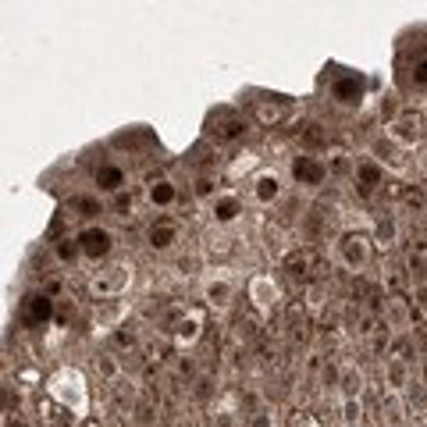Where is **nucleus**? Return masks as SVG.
<instances>
[{"label": "nucleus", "instance_id": "nucleus-1", "mask_svg": "<svg viewBox=\"0 0 427 427\" xmlns=\"http://www.w3.org/2000/svg\"><path fill=\"white\" fill-rule=\"evenodd\" d=\"M129 282H132V267L129 263H118V267H107V271H100L89 282V289L96 292L100 303H107V299H114L121 289H129Z\"/></svg>", "mask_w": 427, "mask_h": 427}, {"label": "nucleus", "instance_id": "nucleus-2", "mask_svg": "<svg viewBox=\"0 0 427 427\" xmlns=\"http://www.w3.org/2000/svg\"><path fill=\"white\" fill-rule=\"evenodd\" d=\"M249 132V125H246V118L242 114H235V111H218L210 118V136L218 139V143H235V139H242Z\"/></svg>", "mask_w": 427, "mask_h": 427}, {"label": "nucleus", "instance_id": "nucleus-3", "mask_svg": "<svg viewBox=\"0 0 427 427\" xmlns=\"http://www.w3.org/2000/svg\"><path fill=\"white\" fill-rule=\"evenodd\" d=\"M282 267H285V275L289 278H310L317 267H320V253L313 249V246H299V249H292V253H285V260H282Z\"/></svg>", "mask_w": 427, "mask_h": 427}, {"label": "nucleus", "instance_id": "nucleus-4", "mask_svg": "<svg viewBox=\"0 0 427 427\" xmlns=\"http://www.w3.org/2000/svg\"><path fill=\"white\" fill-rule=\"evenodd\" d=\"M292 178L299 185H320V182L328 178V164L320 157H313V153H299L292 160Z\"/></svg>", "mask_w": 427, "mask_h": 427}, {"label": "nucleus", "instance_id": "nucleus-5", "mask_svg": "<svg viewBox=\"0 0 427 427\" xmlns=\"http://www.w3.org/2000/svg\"><path fill=\"white\" fill-rule=\"evenodd\" d=\"M263 320H260V313L256 310H239L235 313V320H232V342L235 346H249V342H256L260 335H263Z\"/></svg>", "mask_w": 427, "mask_h": 427}, {"label": "nucleus", "instance_id": "nucleus-6", "mask_svg": "<svg viewBox=\"0 0 427 427\" xmlns=\"http://www.w3.org/2000/svg\"><path fill=\"white\" fill-rule=\"evenodd\" d=\"M388 136H392L395 143H402V146H416V143L423 139V118H420L416 111H406V114H399V118L388 125Z\"/></svg>", "mask_w": 427, "mask_h": 427}, {"label": "nucleus", "instance_id": "nucleus-7", "mask_svg": "<svg viewBox=\"0 0 427 427\" xmlns=\"http://www.w3.org/2000/svg\"><path fill=\"white\" fill-rule=\"evenodd\" d=\"M53 317H58V310H53V299H50L46 292H32V296L25 299V310H22V320H25V324L43 328V324H50Z\"/></svg>", "mask_w": 427, "mask_h": 427}, {"label": "nucleus", "instance_id": "nucleus-8", "mask_svg": "<svg viewBox=\"0 0 427 427\" xmlns=\"http://www.w3.org/2000/svg\"><path fill=\"white\" fill-rule=\"evenodd\" d=\"M171 335L178 346H192L203 335V313L199 310H185L182 317H171Z\"/></svg>", "mask_w": 427, "mask_h": 427}, {"label": "nucleus", "instance_id": "nucleus-9", "mask_svg": "<svg viewBox=\"0 0 427 427\" xmlns=\"http://www.w3.org/2000/svg\"><path fill=\"white\" fill-rule=\"evenodd\" d=\"M79 246H82V256L86 260H103L107 253H111V246H114V235L107 232V228H86L79 235Z\"/></svg>", "mask_w": 427, "mask_h": 427}, {"label": "nucleus", "instance_id": "nucleus-10", "mask_svg": "<svg viewBox=\"0 0 427 427\" xmlns=\"http://www.w3.org/2000/svg\"><path fill=\"white\" fill-rule=\"evenodd\" d=\"M342 256H346V263L353 267V271L367 267V260H370V239H367L363 232H349V235H342Z\"/></svg>", "mask_w": 427, "mask_h": 427}, {"label": "nucleus", "instance_id": "nucleus-11", "mask_svg": "<svg viewBox=\"0 0 427 427\" xmlns=\"http://www.w3.org/2000/svg\"><path fill=\"white\" fill-rule=\"evenodd\" d=\"M353 171H356V189H360V196H370L374 189L385 182V171H381L378 160H356Z\"/></svg>", "mask_w": 427, "mask_h": 427}, {"label": "nucleus", "instance_id": "nucleus-12", "mask_svg": "<svg viewBox=\"0 0 427 427\" xmlns=\"http://www.w3.org/2000/svg\"><path fill=\"white\" fill-rule=\"evenodd\" d=\"M146 196H150L153 206H171V203L178 199V189H175V182L164 178V175H150V178H146Z\"/></svg>", "mask_w": 427, "mask_h": 427}, {"label": "nucleus", "instance_id": "nucleus-13", "mask_svg": "<svg viewBox=\"0 0 427 427\" xmlns=\"http://www.w3.org/2000/svg\"><path fill=\"white\" fill-rule=\"evenodd\" d=\"M146 239H150V246H153V249H171V246L178 242V225H175V221H168V218H157V221L150 225Z\"/></svg>", "mask_w": 427, "mask_h": 427}, {"label": "nucleus", "instance_id": "nucleus-14", "mask_svg": "<svg viewBox=\"0 0 427 427\" xmlns=\"http://www.w3.org/2000/svg\"><path fill=\"white\" fill-rule=\"evenodd\" d=\"M363 89H367V86H363V79H360V75H342V79H335L331 96H335L339 103H349V107H353V103H360V100H363Z\"/></svg>", "mask_w": 427, "mask_h": 427}, {"label": "nucleus", "instance_id": "nucleus-15", "mask_svg": "<svg viewBox=\"0 0 427 427\" xmlns=\"http://www.w3.org/2000/svg\"><path fill=\"white\" fill-rule=\"evenodd\" d=\"M303 232H306L310 242H320V239L331 232V214H324V206H313L306 214V221H303Z\"/></svg>", "mask_w": 427, "mask_h": 427}, {"label": "nucleus", "instance_id": "nucleus-16", "mask_svg": "<svg viewBox=\"0 0 427 427\" xmlns=\"http://www.w3.org/2000/svg\"><path fill=\"white\" fill-rule=\"evenodd\" d=\"M253 196H256V203H275L278 196H282V182H278V175L275 171H263V175H256V182H253Z\"/></svg>", "mask_w": 427, "mask_h": 427}, {"label": "nucleus", "instance_id": "nucleus-17", "mask_svg": "<svg viewBox=\"0 0 427 427\" xmlns=\"http://www.w3.org/2000/svg\"><path fill=\"white\" fill-rule=\"evenodd\" d=\"M249 299H253L256 306H275V303H278V285L267 278V275H256V278L249 282Z\"/></svg>", "mask_w": 427, "mask_h": 427}, {"label": "nucleus", "instance_id": "nucleus-18", "mask_svg": "<svg viewBox=\"0 0 427 427\" xmlns=\"http://www.w3.org/2000/svg\"><path fill=\"white\" fill-rule=\"evenodd\" d=\"M93 178H96V185H100L103 192H121V189H125V171H121L118 164H100V168L93 171Z\"/></svg>", "mask_w": 427, "mask_h": 427}, {"label": "nucleus", "instance_id": "nucleus-19", "mask_svg": "<svg viewBox=\"0 0 427 427\" xmlns=\"http://www.w3.org/2000/svg\"><path fill=\"white\" fill-rule=\"evenodd\" d=\"M242 214V203L239 196H218L214 199V221H221V225H232L235 218Z\"/></svg>", "mask_w": 427, "mask_h": 427}, {"label": "nucleus", "instance_id": "nucleus-20", "mask_svg": "<svg viewBox=\"0 0 427 427\" xmlns=\"http://www.w3.org/2000/svg\"><path fill=\"white\" fill-rule=\"evenodd\" d=\"M253 111H256V121H260L263 129H275V125L285 121V103H267V100H260Z\"/></svg>", "mask_w": 427, "mask_h": 427}, {"label": "nucleus", "instance_id": "nucleus-21", "mask_svg": "<svg viewBox=\"0 0 427 427\" xmlns=\"http://www.w3.org/2000/svg\"><path fill=\"white\" fill-rule=\"evenodd\" d=\"M381 423H388V427H402L406 423V416H402V402H399V395H381Z\"/></svg>", "mask_w": 427, "mask_h": 427}, {"label": "nucleus", "instance_id": "nucleus-22", "mask_svg": "<svg viewBox=\"0 0 427 427\" xmlns=\"http://www.w3.org/2000/svg\"><path fill=\"white\" fill-rule=\"evenodd\" d=\"M299 143H303V146H310V150L328 146V132H324V125H317V121L303 125V129H299Z\"/></svg>", "mask_w": 427, "mask_h": 427}, {"label": "nucleus", "instance_id": "nucleus-23", "mask_svg": "<svg viewBox=\"0 0 427 427\" xmlns=\"http://www.w3.org/2000/svg\"><path fill=\"white\" fill-rule=\"evenodd\" d=\"M339 388H342L346 399H356V395L363 392V374H360L356 367H342V381H339Z\"/></svg>", "mask_w": 427, "mask_h": 427}, {"label": "nucleus", "instance_id": "nucleus-24", "mask_svg": "<svg viewBox=\"0 0 427 427\" xmlns=\"http://www.w3.org/2000/svg\"><path fill=\"white\" fill-rule=\"evenodd\" d=\"M385 378L392 388H406L409 385V363H399V360H385Z\"/></svg>", "mask_w": 427, "mask_h": 427}, {"label": "nucleus", "instance_id": "nucleus-25", "mask_svg": "<svg viewBox=\"0 0 427 427\" xmlns=\"http://www.w3.org/2000/svg\"><path fill=\"white\" fill-rule=\"evenodd\" d=\"M388 360H399V363H409V367H413V339H409V335L392 339V346H388Z\"/></svg>", "mask_w": 427, "mask_h": 427}, {"label": "nucleus", "instance_id": "nucleus-26", "mask_svg": "<svg viewBox=\"0 0 427 427\" xmlns=\"http://www.w3.org/2000/svg\"><path fill=\"white\" fill-rule=\"evenodd\" d=\"M125 313V306L121 303H114V299H107V306H100L96 313H93V320H96V324H114V320Z\"/></svg>", "mask_w": 427, "mask_h": 427}, {"label": "nucleus", "instance_id": "nucleus-27", "mask_svg": "<svg viewBox=\"0 0 427 427\" xmlns=\"http://www.w3.org/2000/svg\"><path fill=\"white\" fill-rule=\"evenodd\" d=\"M206 299H210L214 306H228L232 285H228V282H210V285H206Z\"/></svg>", "mask_w": 427, "mask_h": 427}, {"label": "nucleus", "instance_id": "nucleus-28", "mask_svg": "<svg viewBox=\"0 0 427 427\" xmlns=\"http://www.w3.org/2000/svg\"><path fill=\"white\" fill-rule=\"evenodd\" d=\"M68 206L79 210V218H93V214H100V199H93V196H72Z\"/></svg>", "mask_w": 427, "mask_h": 427}, {"label": "nucleus", "instance_id": "nucleus-29", "mask_svg": "<svg viewBox=\"0 0 427 427\" xmlns=\"http://www.w3.org/2000/svg\"><path fill=\"white\" fill-rule=\"evenodd\" d=\"M214 395H218V385H214L210 378H196L192 381V399L196 402H210Z\"/></svg>", "mask_w": 427, "mask_h": 427}, {"label": "nucleus", "instance_id": "nucleus-30", "mask_svg": "<svg viewBox=\"0 0 427 427\" xmlns=\"http://www.w3.org/2000/svg\"><path fill=\"white\" fill-rule=\"evenodd\" d=\"M399 199H402L409 210H416V214H423V210H427V196H423L420 189H402V192H399Z\"/></svg>", "mask_w": 427, "mask_h": 427}, {"label": "nucleus", "instance_id": "nucleus-31", "mask_svg": "<svg viewBox=\"0 0 427 427\" xmlns=\"http://www.w3.org/2000/svg\"><path fill=\"white\" fill-rule=\"evenodd\" d=\"M385 285H388L392 296H402V289H406V275L399 271V267H385Z\"/></svg>", "mask_w": 427, "mask_h": 427}, {"label": "nucleus", "instance_id": "nucleus-32", "mask_svg": "<svg viewBox=\"0 0 427 427\" xmlns=\"http://www.w3.org/2000/svg\"><path fill=\"white\" fill-rule=\"evenodd\" d=\"M79 253H82L79 239H75V242H72V239H61V242H58V260H61V263H75Z\"/></svg>", "mask_w": 427, "mask_h": 427}, {"label": "nucleus", "instance_id": "nucleus-33", "mask_svg": "<svg viewBox=\"0 0 427 427\" xmlns=\"http://www.w3.org/2000/svg\"><path fill=\"white\" fill-rule=\"evenodd\" d=\"M349 168H356V164H349V153H342V150H331V160H328V171H331V175H346Z\"/></svg>", "mask_w": 427, "mask_h": 427}, {"label": "nucleus", "instance_id": "nucleus-34", "mask_svg": "<svg viewBox=\"0 0 427 427\" xmlns=\"http://www.w3.org/2000/svg\"><path fill=\"white\" fill-rule=\"evenodd\" d=\"M289 427H324L313 413H306V409H292L289 413Z\"/></svg>", "mask_w": 427, "mask_h": 427}, {"label": "nucleus", "instance_id": "nucleus-35", "mask_svg": "<svg viewBox=\"0 0 427 427\" xmlns=\"http://www.w3.org/2000/svg\"><path fill=\"white\" fill-rule=\"evenodd\" d=\"M378 246H381V249L395 246V221H388V218H385V221L378 225Z\"/></svg>", "mask_w": 427, "mask_h": 427}, {"label": "nucleus", "instance_id": "nucleus-36", "mask_svg": "<svg viewBox=\"0 0 427 427\" xmlns=\"http://www.w3.org/2000/svg\"><path fill=\"white\" fill-rule=\"evenodd\" d=\"M342 420H346L349 427H356V423L363 420V409H360V399H346V406H342Z\"/></svg>", "mask_w": 427, "mask_h": 427}, {"label": "nucleus", "instance_id": "nucleus-37", "mask_svg": "<svg viewBox=\"0 0 427 427\" xmlns=\"http://www.w3.org/2000/svg\"><path fill=\"white\" fill-rule=\"evenodd\" d=\"M96 370H100V374H103V378L111 381V385L118 381V363H114L111 356H96Z\"/></svg>", "mask_w": 427, "mask_h": 427}, {"label": "nucleus", "instance_id": "nucleus-38", "mask_svg": "<svg viewBox=\"0 0 427 427\" xmlns=\"http://www.w3.org/2000/svg\"><path fill=\"white\" fill-rule=\"evenodd\" d=\"M342 381V367H335L331 360L324 363V370H320V385H328V388H335Z\"/></svg>", "mask_w": 427, "mask_h": 427}, {"label": "nucleus", "instance_id": "nucleus-39", "mask_svg": "<svg viewBox=\"0 0 427 427\" xmlns=\"http://www.w3.org/2000/svg\"><path fill=\"white\" fill-rule=\"evenodd\" d=\"M132 413H136V420H139L143 427H157V416H153V406H150L146 399H143V402H136V409H132Z\"/></svg>", "mask_w": 427, "mask_h": 427}, {"label": "nucleus", "instance_id": "nucleus-40", "mask_svg": "<svg viewBox=\"0 0 427 427\" xmlns=\"http://www.w3.org/2000/svg\"><path fill=\"white\" fill-rule=\"evenodd\" d=\"M136 342H139V339H136L132 328H114V346H118V349H136Z\"/></svg>", "mask_w": 427, "mask_h": 427}, {"label": "nucleus", "instance_id": "nucleus-41", "mask_svg": "<svg viewBox=\"0 0 427 427\" xmlns=\"http://www.w3.org/2000/svg\"><path fill=\"white\" fill-rule=\"evenodd\" d=\"M114 214H118V218H129V214H132V192H114Z\"/></svg>", "mask_w": 427, "mask_h": 427}, {"label": "nucleus", "instance_id": "nucleus-42", "mask_svg": "<svg viewBox=\"0 0 427 427\" xmlns=\"http://www.w3.org/2000/svg\"><path fill=\"white\" fill-rule=\"evenodd\" d=\"M214 185H218V182H214L210 175H199V178H196V196H199V199L214 196Z\"/></svg>", "mask_w": 427, "mask_h": 427}, {"label": "nucleus", "instance_id": "nucleus-43", "mask_svg": "<svg viewBox=\"0 0 427 427\" xmlns=\"http://www.w3.org/2000/svg\"><path fill=\"white\" fill-rule=\"evenodd\" d=\"M232 242H235V239H225V235L210 239V253H218V256H228V253H232Z\"/></svg>", "mask_w": 427, "mask_h": 427}, {"label": "nucleus", "instance_id": "nucleus-44", "mask_svg": "<svg viewBox=\"0 0 427 427\" xmlns=\"http://www.w3.org/2000/svg\"><path fill=\"white\" fill-rule=\"evenodd\" d=\"M178 271H182V275H196V271H199V256H192V253L182 256V260H178Z\"/></svg>", "mask_w": 427, "mask_h": 427}, {"label": "nucleus", "instance_id": "nucleus-45", "mask_svg": "<svg viewBox=\"0 0 427 427\" xmlns=\"http://www.w3.org/2000/svg\"><path fill=\"white\" fill-rule=\"evenodd\" d=\"M150 143V136H121L118 139V146H125V150H139V146H146Z\"/></svg>", "mask_w": 427, "mask_h": 427}, {"label": "nucleus", "instance_id": "nucleus-46", "mask_svg": "<svg viewBox=\"0 0 427 427\" xmlns=\"http://www.w3.org/2000/svg\"><path fill=\"white\" fill-rule=\"evenodd\" d=\"M214 427H235V413L232 409H218L214 413Z\"/></svg>", "mask_w": 427, "mask_h": 427}, {"label": "nucleus", "instance_id": "nucleus-47", "mask_svg": "<svg viewBox=\"0 0 427 427\" xmlns=\"http://www.w3.org/2000/svg\"><path fill=\"white\" fill-rule=\"evenodd\" d=\"M381 118H385L388 125L399 118V114H395V96H385V103H381Z\"/></svg>", "mask_w": 427, "mask_h": 427}, {"label": "nucleus", "instance_id": "nucleus-48", "mask_svg": "<svg viewBox=\"0 0 427 427\" xmlns=\"http://www.w3.org/2000/svg\"><path fill=\"white\" fill-rule=\"evenodd\" d=\"M249 164H253V153H242V157H239V160H235V164H232V171H228V175H232V178H235V175H242V171H246V168H249Z\"/></svg>", "mask_w": 427, "mask_h": 427}, {"label": "nucleus", "instance_id": "nucleus-49", "mask_svg": "<svg viewBox=\"0 0 427 427\" xmlns=\"http://www.w3.org/2000/svg\"><path fill=\"white\" fill-rule=\"evenodd\" d=\"M53 320H58V324H72V320H75V306H72V303H65V306L58 310V317H53Z\"/></svg>", "mask_w": 427, "mask_h": 427}, {"label": "nucleus", "instance_id": "nucleus-50", "mask_svg": "<svg viewBox=\"0 0 427 427\" xmlns=\"http://www.w3.org/2000/svg\"><path fill=\"white\" fill-rule=\"evenodd\" d=\"M413 86H427V58L413 68Z\"/></svg>", "mask_w": 427, "mask_h": 427}, {"label": "nucleus", "instance_id": "nucleus-51", "mask_svg": "<svg viewBox=\"0 0 427 427\" xmlns=\"http://www.w3.org/2000/svg\"><path fill=\"white\" fill-rule=\"evenodd\" d=\"M249 427H271V416L263 409H256V413H249Z\"/></svg>", "mask_w": 427, "mask_h": 427}, {"label": "nucleus", "instance_id": "nucleus-52", "mask_svg": "<svg viewBox=\"0 0 427 427\" xmlns=\"http://www.w3.org/2000/svg\"><path fill=\"white\" fill-rule=\"evenodd\" d=\"M416 306L427 313V285H420V289H416Z\"/></svg>", "mask_w": 427, "mask_h": 427}, {"label": "nucleus", "instance_id": "nucleus-53", "mask_svg": "<svg viewBox=\"0 0 427 427\" xmlns=\"http://www.w3.org/2000/svg\"><path fill=\"white\" fill-rule=\"evenodd\" d=\"M4 427H25V423H22L18 416H11V413H8V416H4Z\"/></svg>", "mask_w": 427, "mask_h": 427}]
</instances>
